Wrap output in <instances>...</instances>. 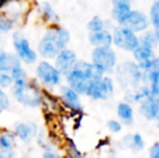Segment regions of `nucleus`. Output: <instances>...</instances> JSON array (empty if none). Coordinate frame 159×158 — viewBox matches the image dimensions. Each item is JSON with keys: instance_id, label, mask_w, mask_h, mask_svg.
Here are the masks:
<instances>
[{"instance_id": "nucleus-29", "label": "nucleus", "mask_w": 159, "mask_h": 158, "mask_svg": "<svg viewBox=\"0 0 159 158\" xmlns=\"http://www.w3.org/2000/svg\"><path fill=\"white\" fill-rule=\"evenodd\" d=\"M10 75L13 78V80H21V79H26L27 78V74H26V70H24V67L22 66V64H17L16 66L12 68L10 70Z\"/></svg>"}, {"instance_id": "nucleus-17", "label": "nucleus", "mask_w": 159, "mask_h": 158, "mask_svg": "<svg viewBox=\"0 0 159 158\" xmlns=\"http://www.w3.org/2000/svg\"><path fill=\"white\" fill-rule=\"evenodd\" d=\"M38 16L42 23L47 24L48 26L57 24L60 21L54 7L49 1H41L38 4Z\"/></svg>"}, {"instance_id": "nucleus-35", "label": "nucleus", "mask_w": 159, "mask_h": 158, "mask_svg": "<svg viewBox=\"0 0 159 158\" xmlns=\"http://www.w3.org/2000/svg\"><path fill=\"white\" fill-rule=\"evenodd\" d=\"M42 158H65L62 155H60L59 153H57L55 151H44L42 154Z\"/></svg>"}, {"instance_id": "nucleus-31", "label": "nucleus", "mask_w": 159, "mask_h": 158, "mask_svg": "<svg viewBox=\"0 0 159 158\" xmlns=\"http://www.w3.org/2000/svg\"><path fill=\"white\" fill-rule=\"evenodd\" d=\"M124 124L119 121L118 119H111L107 121V129L109 130V132H111L113 134H118L122 131Z\"/></svg>"}, {"instance_id": "nucleus-38", "label": "nucleus", "mask_w": 159, "mask_h": 158, "mask_svg": "<svg viewBox=\"0 0 159 158\" xmlns=\"http://www.w3.org/2000/svg\"><path fill=\"white\" fill-rule=\"evenodd\" d=\"M4 158H15V154H14V153H12V154L8 155V156L4 157ZM20 158H27V157H20Z\"/></svg>"}, {"instance_id": "nucleus-1", "label": "nucleus", "mask_w": 159, "mask_h": 158, "mask_svg": "<svg viewBox=\"0 0 159 158\" xmlns=\"http://www.w3.org/2000/svg\"><path fill=\"white\" fill-rule=\"evenodd\" d=\"M70 41V34L59 23L48 26L46 33L38 43V53L44 60H54L59 52L67 48Z\"/></svg>"}, {"instance_id": "nucleus-10", "label": "nucleus", "mask_w": 159, "mask_h": 158, "mask_svg": "<svg viewBox=\"0 0 159 158\" xmlns=\"http://www.w3.org/2000/svg\"><path fill=\"white\" fill-rule=\"evenodd\" d=\"M121 26L129 28L139 35L148 29L151 23H149L148 15L145 14L144 12L139 10H131L125 19V21L122 22Z\"/></svg>"}, {"instance_id": "nucleus-23", "label": "nucleus", "mask_w": 159, "mask_h": 158, "mask_svg": "<svg viewBox=\"0 0 159 158\" xmlns=\"http://www.w3.org/2000/svg\"><path fill=\"white\" fill-rule=\"evenodd\" d=\"M16 144V135L11 131H3L0 133V151L4 153L14 152Z\"/></svg>"}, {"instance_id": "nucleus-7", "label": "nucleus", "mask_w": 159, "mask_h": 158, "mask_svg": "<svg viewBox=\"0 0 159 158\" xmlns=\"http://www.w3.org/2000/svg\"><path fill=\"white\" fill-rule=\"evenodd\" d=\"M12 44L14 54L17 59L26 65H32L38 59V53L30 46V40L26 38L21 32H14L12 34Z\"/></svg>"}, {"instance_id": "nucleus-12", "label": "nucleus", "mask_w": 159, "mask_h": 158, "mask_svg": "<svg viewBox=\"0 0 159 158\" xmlns=\"http://www.w3.org/2000/svg\"><path fill=\"white\" fill-rule=\"evenodd\" d=\"M60 94L61 100L65 107L68 108L70 112L80 114L82 112V103L80 99V94L76 92L74 89L68 87L67 84L60 87Z\"/></svg>"}, {"instance_id": "nucleus-13", "label": "nucleus", "mask_w": 159, "mask_h": 158, "mask_svg": "<svg viewBox=\"0 0 159 158\" xmlns=\"http://www.w3.org/2000/svg\"><path fill=\"white\" fill-rule=\"evenodd\" d=\"M139 112L147 121H155L159 114V95L149 94L139 103Z\"/></svg>"}, {"instance_id": "nucleus-18", "label": "nucleus", "mask_w": 159, "mask_h": 158, "mask_svg": "<svg viewBox=\"0 0 159 158\" xmlns=\"http://www.w3.org/2000/svg\"><path fill=\"white\" fill-rule=\"evenodd\" d=\"M89 43L93 48L98 47H113V35L108 28L98 30V32L89 33Z\"/></svg>"}, {"instance_id": "nucleus-37", "label": "nucleus", "mask_w": 159, "mask_h": 158, "mask_svg": "<svg viewBox=\"0 0 159 158\" xmlns=\"http://www.w3.org/2000/svg\"><path fill=\"white\" fill-rule=\"evenodd\" d=\"M118 2H131V0H111V4L118 3Z\"/></svg>"}, {"instance_id": "nucleus-21", "label": "nucleus", "mask_w": 159, "mask_h": 158, "mask_svg": "<svg viewBox=\"0 0 159 158\" xmlns=\"http://www.w3.org/2000/svg\"><path fill=\"white\" fill-rule=\"evenodd\" d=\"M132 10L131 8V2H118V3L113 4V9H111V19L118 24L121 25L122 22L127 17V15Z\"/></svg>"}, {"instance_id": "nucleus-25", "label": "nucleus", "mask_w": 159, "mask_h": 158, "mask_svg": "<svg viewBox=\"0 0 159 158\" xmlns=\"http://www.w3.org/2000/svg\"><path fill=\"white\" fill-rule=\"evenodd\" d=\"M158 43H159V40L153 29L145 30V32L141 33V35L139 36V44H141V46L147 47V48H151L155 50L157 48Z\"/></svg>"}, {"instance_id": "nucleus-15", "label": "nucleus", "mask_w": 159, "mask_h": 158, "mask_svg": "<svg viewBox=\"0 0 159 158\" xmlns=\"http://www.w3.org/2000/svg\"><path fill=\"white\" fill-rule=\"evenodd\" d=\"M119 146L122 150H130L131 152L140 153L144 150L145 141L142 134L139 132H134L131 134L124 135L119 140Z\"/></svg>"}, {"instance_id": "nucleus-27", "label": "nucleus", "mask_w": 159, "mask_h": 158, "mask_svg": "<svg viewBox=\"0 0 159 158\" xmlns=\"http://www.w3.org/2000/svg\"><path fill=\"white\" fill-rule=\"evenodd\" d=\"M87 28H88L89 33H93V32H98V30L105 29V28H108V25H107V22L105 20H103L101 16L94 15L88 22Z\"/></svg>"}, {"instance_id": "nucleus-3", "label": "nucleus", "mask_w": 159, "mask_h": 158, "mask_svg": "<svg viewBox=\"0 0 159 158\" xmlns=\"http://www.w3.org/2000/svg\"><path fill=\"white\" fill-rule=\"evenodd\" d=\"M12 95L20 104L26 107H39L43 102V94L37 87L36 82H33L28 78L15 80L11 87Z\"/></svg>"}, {"instance_id": "nucleus-4", "label": "nucleus", "mask_w": 159, "mask_h": 158, "mask_svg": "<svg viewBox=\"0 0 159 158\" xmlns=\"http://www.w3.org/2000/svg\"><path fill=\"white\" fill-rule=\"evenodd\" d=\"M114 74L116 82L125 91L136 88L143 84V70L133 60L118 63Z\"/></svg>"}, {"instance_id": "nucleus-9", "label": "nucleus", "mask_w": 159, "mask_h": 158, "mask_svg": "<svg viewBox=\"0 0 159 158\" xmlns=\"http://www.w3.org/2000/svg\"><path fill=\"white\" fill-rule=\"evenodd\" d=\"M36 76L38 80L47 88H55L61 86L63 76L59 72L54 64L50 63L48 60L39 62L36 66Z\"/></svg>"}, {"instance_id": "nucleus-6", "label": "nucleus", "mask_w": 159, "mask_h": 158, "mask_svg": "<svg viewBox=\"0 0 159 158\" xmlns=\"http://www.w3.org/2000/svg\"><path fill=\"white\" fill-rule=\"evenodd\" d=\"M116 84L115 80L108 75H103L90 84L86 97L93 101H107L115 93Z\"/></svg>"}, {"instance_id": "nucleus-28", "label": "nucleus", "mask_w": 159, "mask_h": 158, "mask_svg": "<svg viewBox=\"0 0 159 158\" xmlns=\"http://www.w3.org/2000/svg\"><path fill=\"white\" fill-rule=\"evenodd\" d=\"M66 152L68 158H84V155L78 148L77 144L69 138L66 139Z\"/></svg>"}, {"instance_id": "nucleus-33", "label": "nucleus", "mask_w": 159, "mask_h": 158, "mask_svg": "<svg viewBox=\"0 0 159 158\" xmlns=\"http://www.w3.org/2000/svg\"><path fill=\"white\" fill-rule=\"evenodd\" d=\"M9 106H10V100L8 94L4 92V89L0 88V113L7 111Z\"/></svg>"}, {"instance_id": "nucleus-34", "label": "nucleus", "mask_w": 159, "mask_h": 158, "mask_svg": "<svg viewBox=\"0 0 159 158\" xmlns=\"http://www.w3.org/2000/svg\"><path fill=\"white\" fill-rule=\"evenodd\" d=\"M148 158H159V141L155 142L148 148Z\"/></svg>"}, {"instance_id": "nucleus-24", "label": "nucleus", "mask_w": 159, "mask_h": 158, "mask_svg": "<svg viewBox=\"0 0 159 158\" xmlns=\"http://www.w3.org/2000/svg\"><path fill=\"white\" fill-rule=\"evenodd\" d=\"M17 22L19 21L15 17L11 16L8 13L0 12V37L2 35L12 32Z\"/></svg>"}, {"instance_id": "nucleus-32", "label": "nucleus", "mask_w": 159, "mask_h": 158, "mask_svg": "<svg viewBox=\"0 0 159 158\" xmlns=\"http://www.w3.org/2000/svg\"><path fill=\"white\" fill-rule=\"evenodd\" d=\"M14 80L11 77L10 73H0V88L9 89L13 86Z\"/></svg>"}, {"instance_id": "nucleus-11", "label": "nucleus", "mask_w": 159, "mask_h": 158, "mask_svg": "<svg viewBox=\"0 0 159 158\" xmlns=\"http://www.w3.org/2000/svg\"><path fill=\"white\" fill-rule=\"evenodd\" d=\"M77 61L78 57L75 51L69 48H65L60 51L59 54L54 57V65L64 77L73 70Z\"/></svg>"}, {"instance_id": "nucleus-26", "label": "nucleus", "mask_w": 159, "mask_h": 158, "mask_svg": "<svg viewBox=\"0 0 159 158\" xmlns=\"http://www.w3.org/2000/svg\"><path fill=\"white\" fill-rule=\"evenodd\" d=\"M149 23L153 26L154 32H155L156 36L159 40V0L153 2L151 9H149Z\"/></svg>"}, {"instance_id": "nucleus-8", "label": "nucleus", "mask_w": 159, "mask_h": 158, "mask_svg": "<svg viewBox=\"0 0 159 158\" xmlns=\"http://www.w3.org/2000/svg\"><path fill=\"white\" fill-rule=\"evenodd\" d=\"M113 46L126 52H133L139 47V35L125 26L118 25L114 27Z\"/></svg>"}, {"instance_id": "nucleus-14", "label": "nucleus", "mask_w": 159, "mask_h": 158, "mask_svg": "<svg viewBox=\"0 0 159 158\" xmlns=\"http://www.w3.org/2000/svg\"><path fill=\"white\" fill-rule=\"evenodd\" d=\"M132 56H133V61L144 72V70H146L149 67L152 61L156 56V53L154 49L147 48V47L139 44L138 48L132 52Z\"/></svg>"}, {"instance_id": "nucleus-22", "label": "nucleus", "mask_w": 159, "mask_h": 158, "mask_svg": "<svg viewBox=\"0 0 159 158\" xmlns=\"http://www.w3.org/2000/svg\"><path fill=\"white\" fill-rule=\"evenodd\" d=\"M21 63L14 53L0 51V73H10L14 66Z\"/></svg>"}, {"instance_id": "nucleus-2", "label": "nucleus", "mask_w": 159, "mask_h": 158, "mask_svg": "<svg viewBox=\"0 0 159 158\" xmlns=\"http://www.w3.org/2000/svg\"><path fill=\"white\" fill-rule=\"evenodd\" d=\"M103 75L104 74L91 62L78 60L73 70L64 77L67 86L80 95H86L90 84Z\"/></svg>"}, {"instance_id": "nucleus-39", "label": "nucleus", "mask_w": 159, "mask_h": 158, "mask_svg": "<svg viewBox=\"0 0 159 158\" xmlns=\"http://www.w3.org/2000/svg\"><path fill=\"white\" fill-rule=\"evenodd\" d=\"M155 121H156V124H157V127H158V128H159V114H158V117H157V119H156Z\"/></svg>"}, {"instance_id": "nucleus-20", "label": "nucleus", "mask_w": 159, "mask_h": 158, "mask_svg": "<svg viewBox=\"0 0 159 158\" xmlns=\"http://www.w3.org/2000/svg\"><path fill=\"white\" fill-rule=\"evenodd\" d=\"M149 94H151L149 88L146 84H142L136 88L127 90L126 95H125V101L129 102L130 104H139Z\"/></svg>"}, {"instance_id": "nucleus-19", "label": "nucleus", "mask_w": 159, "mask_h": 158, "mask_svg": "<svg viewBox=\"0 0 159 158\" xmlns=\"http://www.w3.org/2000/svg\"><path fill=\"white\" fill-rule=\"evenodd\" d=\"M117 119L125 126H132L134 122V110L132 104L127 101H120L116 106Z\"/></svg>"}, {"instance_id": "nucleus-36", "label": "nucleus", "mask_w": 159, "mask_h": 158, "mask_svg": "<svg viewBox=\"0 0 159 158\" xmlns=\"http://www.w3.org/2000/svg\"><path fill=\"white\" fill-rule=\"evenodd\" d=\"M149 67L155 68L156 70H158V72H159V56H155V57H154V60L152 61V63H151V65H149ZM148 68H147V70H148ZM144 72H145V70H144Z\"/></svg>"}, {"instance_id": "nucleus-30", "label": "nucleus", "mask_w": 159, "mask_h": 158, "mask_svg": "<svg viewBox=\"0 0 159 158\" xmlns=\"http://www.w3.org/2000/svg\"><path fill=\"white\" fill-rule=\"evenodd\" d=\"M26 1L27 0H0V12H6L12 9L13 7L25 3Z\"/></svg>"}, {"instance_id": "nucleus-16", "label": "nucleus", "mask_w": 159, "mask_h": 158, "mask_svg": "<svg viewBox=\"0 0 159 158\" xmlns=\"http://www.w3.org/2000/svg\"><path fill=\"white\" fill-rule=\"evenodd\" d=\"M38 127L34 122H20L14 127V134L24 143H30L38 134Z\"/></svg>"}, {"instance_id": "nucleus-5", "label": "nucleus", "mask_w": 159, "mask_h": 158, "mask_svg": "<svg viewBox=\"0 0 159 158\" xmlns=\"http://www.w3.org/2000/svg\"><path fill=\"white\" fill-rule=\"evenodd\" d=\"M91 63L104 75L113 74L118 64V56L113 47H98L91 51Z\"/></svg>"}]
</instances>
